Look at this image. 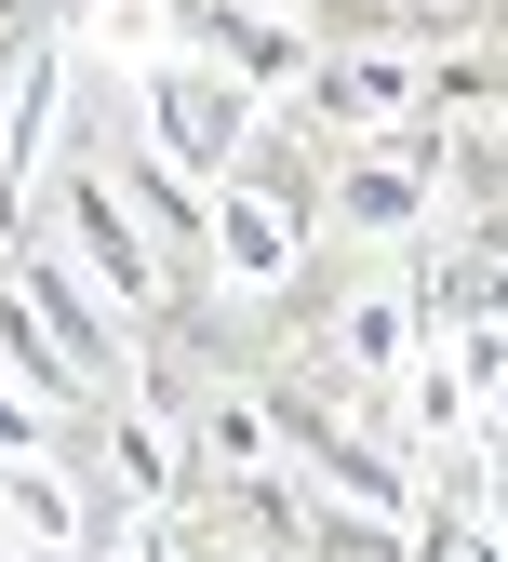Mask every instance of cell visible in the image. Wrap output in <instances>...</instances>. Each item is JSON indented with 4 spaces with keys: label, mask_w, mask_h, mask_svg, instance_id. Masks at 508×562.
<instances>
[{
    "label": "cell",
    "mask_w": 508,
    "mask_h": 562,
    "mask_svg": "<svg viewBox=\"0 0 508 562\" xmlns=\"http://www.w3.org/2000/svg\"><path fill=\"white\" fill-rule=\"evenodd\" d=\"M188 54L228 67L241 94H295L321 41H308V14H281V0H188Z\"/></svg>",
    "instance_id": "cell-4"
},
{
    "label": "cell",
    "mask_w": 508,
    "mask_h": 562,
    "mask_svg": "<svg viewBox=\"0 0 508 562\" xmlns=\"http://www.w3.org/2000/svg\"><path fill=\"white\" fill-rule=\"evenodd\" d=\"M415 335H428L415 295H402V281H375V295L335 308V375H388V389H402V375H415Z\"/></svg>",
    "instance_id": "cell-11"
},
{
    "label": "cell",
    "mask_w": 508,
    "mask_h": 562,
    "mask_svg": "<svg viewBox=\"0 0 508 562\" xmlns=\"http://www.w3.org/2000/svg\"><path fill=\"white\" fill-rule=\"evenodd\" d=\"M201 469H214V482H255V469H281L268 402H241V389H201Z\"/></svg>",
    "instance_id": "cell-14"
},
{
    "label": "cell",
    "mask_w": 508,
    "mask_h": 562,
    "mask_svg": "<svg viewBox=\"0 0 508 562\" xmlns=\"http://www.w3.org/2000/svg\"><path fill=\"white\" fill-rule=\"evenodd\" d=\"M455 27H482V0H308V41L348 54H442Z\"/></svg>",
    "instance_id": "cell-9"
},
{
    "label": "cell",
    "mask_w": 508,
    "mask_h": 562,
    "mask_svg": "<svg viewBox=\"0 0 508 562\" xmlns=\"http://www.w3.org/2000/svg\"><path fill=\"white\" fill-rule=\"evenodd\" d=\"M295 94H308V121H321V134H361V148H375V134H402V121H415V54H348V41H321Z\"/></svg>",
    "instance_id": "cell-7"
},
{
    "label": "cell",
    "mask_w": 508,
    "mask_h": 562,
    "mask_svg": "<svg viewBox=\"0 0 508 562\" xmlns=\"http://www.w3.org/2000/svg\"><path fill=\"white\" fill-rule=\"evenodd\" d=\"M108 188H121V215L148 228V241L174 255V281H188V268H201V201H214V188H201V175H174L148 134H134V148H108Z\"/></svg>",
    "instance_id": "cell-8"
},
{
    "label": "cell",
    "mask_w": 508,
    "mask_h": 562,
    "mask_svg": "<svg viewBox=\"0 0 508 562\" xmlns=\"http://www.w3.org/2000/svg\"><path fill=\"white\" fill-rule=\"evenodd\" d=\"M228 562H255V549H228Z\"/></svg>",
    "instance_id": "cell-20"
},
{
    "label": "cell",
    "mask_w": 508,
    "mask_h": 562,
    "mask_svg": "<svg viewBox=\"0 0 508 562\" xmlns=\"http://www.w3.org/2000/svg\"><path fill=\"white\" fill-rule=\"evenodd\" d=\"M321 215H335V228H361V241H415L428 215H442V161L415 148V121H402V134H375V161H335Z\"/></svg>",
    "instance_id": "cell-5"
},
{
    "label": "cell",
    "mask_w": 508,
    "mask_h": 562,
    "mask_svg": "<svg viewBox=\"0 0 508 562\" xmlns=\"http://www.w3.org/2000/svg\"><path fill=\"white\" fill-rule=\"evenodd\" d=\"M134 108H148V148H161L174 175H228V161L255 148V108H268V94H241L228 67L174 54V67H134Z\"/></svg>",
    "instance_id": "cell-2"
},
{
    "label": "cell",
    "mask_w": 508,
    "mask_h": 562,
    "mask_svg": "<svg viewBox=\"0 0 508 562\" xmlns=\"http://www.w3.org/2000/svg\"><path fill=\"white\" fill-rule=\"evenodd\" d=\"M0 375H14L27 402H81V375L54 362V335H41V322L14 308V281H0Z\"/></svg>",
    "instance_id": "cell-16"
},
{
    "label": "cell",
    "mask_w": 508,
    "mask_h": 562,
    "mask_svg": "<svg viewBox=\"0 0 508 562\" xmlns=\"http://www.w3.org/2000/svg\"><path fill=\"white\" fill-rule=\"evenodd\" d=\"M295 255H308V215H295V201H268V188H214L201 201V268L228 281V295H281Z\"/></svg>",
    "instance_id": "cell-6"
},
{
    "label": "cell",
    "mask_w": 508,
    "mask_h": 562,
    "mask_svg": "<svg viewBox=\"0 0 508 562\" xmlns=\"http://www.w3.org/2000/svg\"><path fill=\"white\" fill-rule=\"evenodd\" d=\"M41 415H54V402H27L14 375H0V456H41Z\"/></svg>",
    "instance_id": "cell-17"
},
{
    "label": "cell",
    "mask_w": 508,
    "mask_h": 562,
    "mask_svg": "<svg viewBox=\"0 0 508 562\" xmlns=\"http://www.w3.org/2000/svg\"><path fill=\"white\" fill-rule=\"evenodd\" d=\"M14 308L54 335V362L81 375V402H121V389H134V335H121V308H108V295H94V281L67 268V255L14 241Z\"/></svg>",
    "instance_id": "cell-3"
},
{
    "label": "cell",
    "mask_w": 508,
    "mask_h": 562,
    "mask_svg": "<svg viewBox=\"0 0 508 562\" xmlns=\"http://www.w3.org/2000/svg\"><path fill=\"white\" fill-rule=\"evenodd\" d=\"M174 482H188V456H174V429H161V402H121V415H108V496H121V509H174Z\"/></svg>",
    "instance_id": "cell-12"
},
{
    "label": "cell",
    "mask_w": 508,
    "mask_h": 562,
    "mask_svg": "<svg viewBox=\"0 0 508 562\" xmlns=\"http://www.w3.org/2000/svg\"><path fill=\"white\" fill-rule=\"evenodd\" d=\"M0 562H27V549H0Z\"/></svg>",
    "instance_id": "cell-19"
},
{
    "label": "cell",
    "mask_w": 508,
    "mask_h": 562,
    "mask_svg": "<svg viewBox=\"0 0 508 562\" xmlns=\"http://www.w3.org/2000/svg\"><path fill=\"white\" fill-rule=\"evenodd\" d=\"M81 54H121V67H174L188 54V0H81Z\"/></svg>",
    "instance_id": "cell-13"
},
{
    "label": "cell",
    "mask_w": 508,
    "mask_h": 562,
    "mask_svg": "<svg viewBox=\"0 0 508 562\" xmlns=\"http://www.w3.org/2000/svg\"><path fill=\"white\" fill-rule=\"evenodd\" d=\"M54 228H67V268H81L108 308H161V295H174V255L121 215L108 161H54Z\"/></svg>",
    "instance_id": "cell-1"
},
{
    "label": "cell",
    "mask_w": 508,
    "mask_h": 562,
    "mask_svg": "<svg viewBox=\"0 0 508 562\" xmlns=\"http://www.w3.org/2000/svg\"><path fill=\"white\" fill-rule=\"evenodd\" d=\"M14 81H27V41H14V27H0V108H14Z\"/></svg>",
    "instance_id": "cell-18"
},
{
    "label": "cell",
    "mask_w": 508,
    "mask_h": 562,
    "mask_svg": "<svg viewBox=\"0 0 508 562\" xmlns=\"http://www.w3.org/2000/svg\"><path fill=\"white\" fill-rule=\"evenodd\" d=\"M0 549L27 562H81V482L41 456H0Z\"/></svg>",
    "instance_id": "cell-10"
},
{
    "label": "cell",
    "mask_w": 508,
    "mask_h": 562,
    "mask_svg": "<svg viewBox=\"0 0 508 562\" xmlns=\"http://www.w3.org/2000/svg\"><path fill=\"white\" fill-rule=\"evenodd\" d=\"M295 562H415V536L388 522V509H348V496H321L308 509V549Z\"/></svg>",
    "instance_id": "cell-15"
}]
</instances>
